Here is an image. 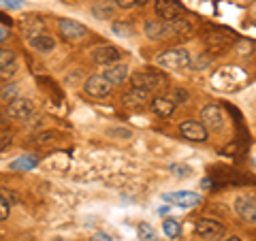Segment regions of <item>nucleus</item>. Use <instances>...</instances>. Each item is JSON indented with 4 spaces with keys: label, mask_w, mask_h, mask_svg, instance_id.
I'll return each instance as SVG.
<instances>
[{
    "label": "nucleus",
    "mask_w": 256,
    "mask_h": 241,
    "mask_svg": "<svg viewBox=\"0 0 256 241\" xmlns=\"http://www.w3.org/2000/svg\"><path fill=\"white\" fill-rule=\"evenodd\" d=\"M154 64L164 70H188L192 66V60H190V54L186 50H166V52H160L156 54Z\"/></svg>",
    "instance_id": "1"
},
{
    "label": "nucleus",
    "mask_w": 256,
    "mask_h": 241,
    "mask_svg": "<svg viewBox=\"0 0 256 241\" xmlns=\"http://www.w3.org/2000/svg\"><path fill=\"white\" fill-rule=\"evenodd\" d=\"M130 84H132V90H141V92H154L162 84V77L156 75V73H150V70H139V73H132L130 75Z\"/></svg>",
    "instance_id": "2"
},
{
    "label": "nucleus",
    "mask_w": 256,
    "mask_h": 241,
    "mask_svg": "<svg viewBox=\"0 0 256 241\" xmlns=\"http://www.w3.org/2000/svg\"><path fill=\"white\" fill-rule=\"evenodd\" d=\"M162 200L178 205V207H182V210H190V207L201 205V203H203V196L196 194V192L180 190V192H166V194H162Z\"/></svg>",
    "instance_id": "3"
},
{
    "label": "nucleus",
    "mask_w": 256,
    "mask_h": 241,
    "mask_svg": "<svg viewBox=\"0 0 256 241\" xmlns=\"http://www.w3.org/2000/svg\"><path fill=\"white\" fill-rule=\"evenodd\" d=\"M111 90H114V86H111L102 75L88 77L86 84H84V92L90 96V98H105V96L111 94Z\"/></svg>",
    "instance_id": "4"
},
{
    "label": "nucleus",
    "mask_w": 256,
    "mask_h": 241,
    "mask_svg": "<svg viewBox=\"0 0 256 241\" xmlns=\"http://www.w3.org/2000/svg\"><path fill=\"white\" fill-rule=\"evenodd\" d=\"M194 232L198 237H203L207 241H216L224 235V226L218 220H212V218H201L194 224Z\"/></svg>",
    "instance_id": "5"
},
{
    "label": "nucleus",
    "mask_w": 256,
    "mask_h": 241,
    "mask_svg": "<svg viewBox=\"0 0 256 241\" xmlns=\"http://www.w3.org/2000/svg\"><path fill=\"white\" fill-rule=\"evenodd\" d=\"M146 36L150 41H164V38H171L173 36L171 22H162V20L146 22Z\"/></svg>",
    "instance_id": "6"
},
{
    "label": "nucleus",
    "mask_w": 256,
    "mask_h": 241,
    "mask_svg": "<svg viewBox=\"0 0 256 241\" xmlns=\"http://www.w3.org/2000/svg\"><path fill=\"white\" fill-rule=\"evenodd\" d=\"M32 114H34V105H32L30 98H13L9 105H6V116L11 120H28Z\"/></svg>",
    "instance_id": "7"
},
{
    "label": "nucleus",
    "mask_w": 256,
    "mask_h": 241,
    "mask_svg": "<svg viewBox=\"0 0 256 241\" xmlns=\"http://www.w3.org/2000/svg\"><path fill=\"white\" fill-rule=\"evenodd\" d=\"M235 214L242 220L254 224L256 222V198L252 194H242L235 198Z\"/></svg>",
    "instance_id": "8"
},
{
    "label": "nucleus",
    "mask_w": 256,
    "mask_h": 241,
    "mask_svg": "<svg viewBox=\"0 0 256 241\" xmlns=\"http://www.w3.org/2000/svg\"><path fill=\"white\" fill-rule=\"evenodd\" d=\"M92 56V60L96 64H102V66H109V64H116L120 62V50L114 45H98V47H94V50L90 52Z\"/></svg>",
    "instance_id": "9"
},
{
    "label": "nucleus",
    "mask_w": 256,
    "mask_h": 241,
    "mask_svg": "<svg viewBox=\"0 0 256 241\" xmlns=\"http://www.w3.org/2000/svg\"><path fill=\"white\" fill-rule=\"evenodd\" d=\"M180 132L186 136L188 141H194V143L207 141V128L201 122H194V120H186V122H182L180 124Z\"/></svg>",
    "instance_id": "10"
},
{
    "label": "nucleus",
    "mask_w": 256,
    "mask_h": 241,
    "mask_svg": "<svg viewBox=\"0 0 256 241\" xmlns=\"http://www.w3.org/2000/svg\"><path fill=\"white\" fill-rule=\"evenodd\" d=\"M58 28L62 32V36H66L68 41H79V38H84L88 34V28L84 24H79L75 20H68V18H62L58 22Z\"/></svg>",
    "instance_id": "11"
},
{
    "label": "nucleus",
    "mask_w": 256,
    "mask_h": 241,
    "mask_svg": "<svg viewBox=\"0 0 256 241\" xmlns=\"http://www.w3.org/2000/svg\"><path fill=\"white\" fill-rule=\"evenodd\" d=\"M154 9H156L158 20L171 22V20H175V18H180L182 4H180V0H156Z\"/></svg>",
    "instance_id": "12"
},
{
    "label": "nucleus",
    "mask_w": 256,
    "mask_h": 241,
    "mask_svg": "<svg viewBox=\"0 0 256 241\" xmlns=\"http://www.w3.org/2000/svg\"><path fill=\"white\" fill-rule=\"evenodd\" d=\"M102 77L107 79V82L111 86H120L124 84L128 77H130V68H128V64H109V66H105V70H102Z\"/></svg>",
    "instance_id": "13"
},
{
    "label": "nucleus",
    "mask_w": 256,
    "mask_h": 241,
    "mask_svg": "<svg viewBox=\"0 0 256 241\" xmlns=\"http://www.w3.org/2000/svg\"><path fill=\"white\" fill-rule=\"evenodd\" d=\"M201 124L214 128V130H220L222 124H224L222 109L218 105H205L203 111H201Z\"/></svg>",
    "instance_id": "14"
},
{
    "label": "nucleus",
    "mask_w": 256,
    "mask_h": 241,
    "mask_svg": "<svg viewBox=\"0 0 256 241\" xmlns=\"http://www.w3.org/2000/svg\"><path fill=\"white\" fill-rule=\"evenodd\" d=\"M28 43H30L32 50L38 52V54H50V52H54V47H56L54 36L45 34V32H41V34H36V36H30Z\"/></svg>",
    "instance_id": "15"
},
{
    "label": "nucleus",
    "mask_w": 256,
    "mask_h": 241,
    "mask_svg": "<svg viewBox=\"0 0 256 241\" xmlns=\"http://www.w3.org/2000/svg\"><path fill=\"white\" fill-rule=\"evenodd\" d=\"M18 64H15V52L11 50H0V77L13 75Z\"/></svg>",
    "instance_id": "16"
},
{
    "label": "nucleus",
    "mask_w": 256,
    "mask_h": 241,
    "mask_svg": "<svg viewBox=\"0 0 256 241\" xmlns=\"http://www.w3.org/2000/svg\"><path fill=\"white\" fill-rule=\"evenodd\" d=\"M152 111L160 118H169L175 111V102L171 98H164V96H158V98L152 100Z\"/></svg>",
    "instance_id": "17"
},
{
    "label": "nucleus",
    "mask_w": 256,
    "mask_h": 241,
    "mask_svg": "<svg viewBox=\"0 0 256 241\" xmlns=\"http://www.w3.org/2000/svg\"><path fill=\"white\" fill-rule=\"evenodd\" d=\"M20 28L26 32L28 36H36V34H41V32L45 30V22L38 20L36 15H30V18H26V20L20 24Z\"/></svg>",
    "instance_id": "18"
},
{
    "label": "nucleus",
    "mask_w": 256,
    "mask_h": 241,
    "mask_svg": "<svg viewBox=\"0 0 256 241\" xmlns=\"http://www.w3.org/2000/svg\"><path fill=\"white\" fill-rule=\"evenodd\" d=\"M38 164V158L34 156H20L18 160H13L9 164L11 171H30V168H34Z\"/></svg>",
    "instance_id": "19"
},
{
    "label": "nucleus",
    "mask_w": 256,
    "mask_h": 241,
    "mask_svg": "<svg viewBox=\"0 0 256 241\" xmlns=\"http://www.w3.org/2000/svg\"><path fill=\"white\" fill-rule=\"evenodd\" d=\"M148 100H150V94L148 92H141V90H130V94L124 96L126 105H146Z\"/></svg>",
    "instance_id": "20"
},
{
    "label": "nucleus",
    "mask_w": 256,
    "mask_h": 241,
    "mask_svg": "<svg viewBox=\"0 0 256 241\" xmlns=\"http://www.w3.org/2000/svg\"><path fill=\"white\" fill-rule=\"evenodd\" d=\"M111 30H114L118 36H122V38L134 36V28L128 26V24H124V22H114V24H111Z\"/></svg>",
    "instance_id": "21"
},
{
    "label": "nucleus",
    "mask_w": 256,
    "mask_h": 241,
    "mask_svg": "<svg viewBox=\"0 0 256 241\" xmlns=\"http://www.w3.org/2000/svg\"><path fill=\"white\" fill-rule=\"evenodd\" d=\"M137 235H139V241H160L158 235H156V230L150 226V224H139V228H137Z\"/></svg>",
    "instance_id": "22"
},
{
    "label": "nucleus",
    "mask_w": 256,
    "mask_h": 241,
    "mask_svg": "<svg viewBox=\"0 0 256 241\" xmlns=\"http://www.w3.org/2000/svg\"><path fill=\"white\" fill-rule=\"evenodd\" d=\"M162 230H164V235L169 239H178L180 232H182V226H180V222H175V220H164L162 222Z\"/></svg>",
    "instance_id": "23"
},
{
    "label": "nucleus",
    "mask_w": 256,
    "mask_h": 241,
    "mask_svg": "<svg viewBox=\"0 0 256 241\" xmlns=\"http://www.w3.org/2000/svg\"><path fill=\"white\" fill-rule=\"evenodd\" d=\"M18 90H20V88H18V84H9V86H4L2 88V90H0V98H2V100H13V98H18Z\"/></svg>",
    "instance_id": "24"
},
{
    "label": "nucleus",
    "mask_w": 256,
    "mask_h": 241,
    "mask_svg": "<svg viewBox=\"0 0 256 241\" xmlns=\"http://www.w3.org/2000/svg\"><path fill=\"white\" fill-rule=\"evenodd\" d=\"M150 0H116V4L120 9H134V6H143L148 4Z\"/></svg>",
    "instance_id": "25"
},
{
    "label": "nucleus",
    "mask_w": 256,
    "mask_h": 241,
    "mask_svg": "<svg viewBox=\"0 0 256 241\" xmlns=\"http://www.w3.org/2000/svg\"><path fill=\"white\" fill-rule=\"evenodd\" d=\"M24 6V0H0V9L4 11H20Z\"/></svg>",
    "instance_id": "26"
},
{
    "label": "nucleus",
    "mask_w": 256,
    "mask_h": 241,
    "mask_svg": "<svg viewBox=\"0 0 256 241\" xmlns=\"http://www.w3.org/2000/svg\"><path fill=\"white\" fill-rule=\"evenodd\" d=\"M171 171L175 178H188L190 175V166H184V164H173L171 166Z\"/></svg>",
    "instance_id": "27"
},
{
    "label": "nucleus",
    "mask_w": 256,
    "mask_h": 241,
    "mask_svg": "<svg viewBox=\"0 0 256 241\" xmlns=\"http://www.w3.org/2000/svg\"><path fill=\"white\" fill-rule=\"evenodd\" d=\"M11 141H13L11 132L4 130V128H0V150H4L6 146H11Z\"/></svg>",
    "instance_id": "28"
},
{
    "label": "nucleus",
    "mask_w": 256,
    "mask_h": 241,
    "mask_svg": "<svg viewBox=\"0 0 256 241\" xmlns=\"http://www.w3.org/2000/svg\"><path fill=\"white\" fill-rule=\"evenodd\" d=\"M54 136H58L56 130H45L41 134H36V139H38V143H50V141H54Z\"/></svg>",
    "instance_id": "29"
},
{
    "label": "nucleus",
    "mask_w": 256,
    "mask_h": 241,
    "mask_svg": "<svg viewBox=\"0 0 256 241\" xmlns=\"http://www.w3.org/2000/svg\"><path fill=\"white\" fill-rule=\"evenodd\" d=\"M9 218V203L0 196V220H6Z\"/></svg>",
    "instance_id": "30"
},
{
    "label": "nucleus",
    "mask_w": 256,
    "mask_h": 241,
    "mask_svg": "<svg viewBox=\"0 0 256 241\" xmlns=\"http://www.w3.org/2000/svg\"><path fill=\"white\" fill-rule=\"evenodd\" d=\"M173 98L178 100V102H186L188 100V94L184 92V90H175V94H173Z\"/></svg>",
    "instance_id": "31"
},
{
    "label": "nucleus",
    "mask_w": 256,
    "mask_h": 241,
    "mask_svg": "<svg viewBox=\"0 0 256 241\" xmlns=\"http://www.w3.org/2000/svg\"><path fill=\"white\" fill-rule=\"evenodd\" d=\"M92 241H114L109 235H105V232H96V235L92 237Z\"/></svg>",
    "instance_id": "32"
},
{
    "label": "nucleus",
    "mask_w": 256,
    "mask_h": 241,
    "mask_svg": "<svg viewBox=\"0 0 256 241\" xmlns=\"http://www.w3.org/2000/svg\"><path fill=\"white\" fill-rule=\"evenodd\" d=\"M109 134H120V136H124V139L130 136V132H128V130H109Z\"/></svg>",
    "instance_id": "33"
},
{
    "label": "nucleus",
    "mask_w": 256,
    "mask_h": 241,
    "mask_svg": "<svg viewBox=\"0 0 256 241\" xmlns=\"http://www.w3.org/2000/svg\"><path fill=\"white\" fill-rule=\"evenodd\" d=\"M6 38H9V32H6L4 28H0V43H4Z\"/></svg>",
    "instance_id": "34"
},
{
    "label": "nucleus",
    "mask_w": 256,
    "mask_h": 241,
    "mask_svg": "<svg viewBox=\"0 0 256 241\" xmlns=\"http://www.w3.org/2000/svg\"><path fill=\"white\" fill-rule=\"evenodd\" d=\"M224 241H242V239H239V237H226Z\"/></svg>",
    "instance_id": "35"
}]
</instances>
